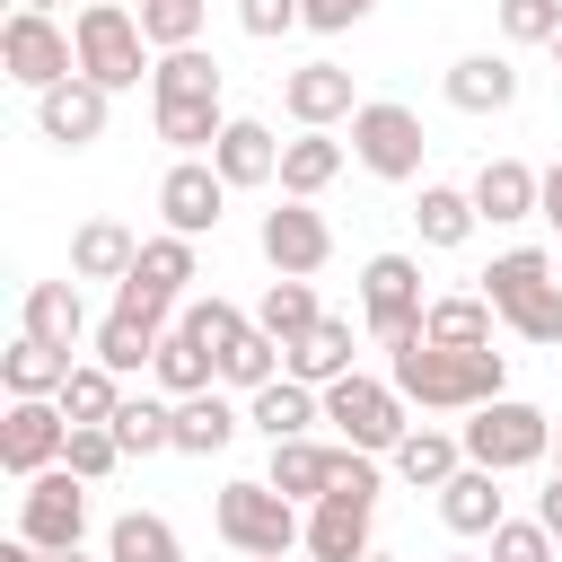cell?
Segmentation results:
<instances>
[{
    "instance_id": "d6986e66",
    "label": "cell",
    "mask_w": 562,
    "mask_h": 562,
    "mask_svg": "<svg viewBox=\"0 0 562 562\" xmlns=\"http://www.w3.org/2000/svg\"><path fill=\"white\" fill-rule=\"evenodd\" d=\"M448 105L457 114H509L518 105V70L501 53H465V61H448Z\"/></svg>"
},
{
    "instance_id": "60d3db41",
    "label": "cell",
    "mask_w": 562,
    "mask_h": 562,
    "mask_svg": "<svg viewBox=\"0 0 562 562\" xmlns=\"http://www.w3.org/2000/svg\"><path fill=\"white\" fill-rule=\"evenodd\" d=\"M79 483H105L114 465H123V439H114V422H88V430H70V457H61Z\"/></svg>"
},
{
    "instance_id": "7402d4cb",
    "label": "cell",
    "mask_w": 562,
    "mask_h": 562,
    "mask_svg": "<svg viewBox=\"0 0 562 562\" xmlns=\"http://www.w3.org/2000/svg\"><path fill=\"white\" fill-rule=\"evenodd\" d=\"M18 334H35V342L70 351V342L88 334V299H79V281H35V290H26V325H18Z\"/></svg>"
},
{
    "instance_id": "9a60e30c",
    "label": "cell",
    "mask_w": 562,
    "mask_h": 562,
    "mask_svg": "<svg viewBox=\"0 0 562 562\" xmlns=\"http://www.w3.org/2000/svg\"><path fill=\"white\" fill-rule=\"evenodd\" d=\"M105 105H114V97L79 70V79H61V88L35 97V132H44L53 149H88V140H105Z\"/></svg>"
},
{
    "instance_id": "681fc988",
    "label": "cell",
    "mask_w": 562,
    "mask_h": 562,
    "mask_svg": "<svg viewBox=\"0 0 562 562\" xmlns=\"http://www.w3.org/2000/svg\"><path fill=\"white\" fill-rule=\"evenodd\" d=\"M0 562H44V553H35L26 536H9V544H0Z\"/></svg>"
},
{
    "instance_id": "e0dca14e",
    "label": "cell",
    "mask_w": 562,
    "mask_h": 562,
    "mask_svg": "<svg viewBox=\"0 0 562 562\" xmlns=\"http://www.w3.org/2000/svg\"><path fill=\"white\" fill-rule=\"evenodd\" d=\"M386 465H395V483H413V492H448V483L465 474V439H457V430H422V422H413V430L395 439V457H386Z\"/></svg>"
},
{
    "instance_id": "ac0fdd59",
    "label": "cell",
    "mask_w": 562,
    "mask_h": 562,
    "mask_svg": "<svg viewBox=\"0 0 562 562\" xmlns=\"http://www.w3.org/2000/svg\"><path fill=\"white\" fill-rule=\"evenodd\" d=\"M211 167L228 176V193H237V184H272V176H281V140H272V123H255V114H228V132H220Z\"/></svg>"
},
{
    "instance_id": "277c9868",
    "label": "cell",
    "mask_w": 562,
    "mask_h": 562,
    "mask_svg": "<svg viewBox=\"0 0 562 562\" xmlns=\"http://www.w3.org/2000/svg\"><path fill=\"white\" fill-rule=\"evenodd\" d=\"M325 422L342 430V448H360V457H395V439L413 430V404L395 395V378H334L325 386Z\"/></svg>"
},
{
    "instance_id": "8992f818",
    "label": "cell",
    "mask_w": 562,
    "mask_h": 562,
    "mask_svg": "<svg viewBox=\"0 0 562 562\" xmlns=\"http://www.w3.org/2000/svg\"><path fill=\"white\" fill-rule=\"evenodd\" d=\"M457 439H465V465L518 474V465H544V457H553V413H536V404L501 395V404H483V413H474Z\"/></svg>"
},
{
    "instance_id": "3957f363",
    "label": "cell",
    "mask_w": 562,
    "mask_h": 562,
    "mask_svg": "<svg viewBox=\"0 0 562 562\" xmlns=\"http://www.w3.org/2000/svg\"><path fill=\"white\" fill-rule=\"evenodd\" d=\"M70 44H79V70L105 88V97H123V88H140L158 61H149V35H140V18L123 9V0H97V9H79L70 18Z\"/></svg>"
},
{
    "instance_id": "836d02e7",
    "label": "cell",
    "mask_w": 562,
    "mask_h": 562,
    "mask_svg": "<svg viewBox=\"0 0 562 562\" xmlns=\"http://www.w3.org/2000/svg\"><path fill=\"white\" fill-rule=\"evenodd\" d=\"M149 88H158V105H202V97H220V61H211L202 44H184V53H158Z\"/></svg>"
},
{
    "instance_id": "4dcf8cb0",
    "label": "cell",
    "mask_w": 562,
    "mask_h": 562,
    "mask_svg": "<svg viewBox=\"0 0 562 562\" xmlns=\"http://www.w3.org/2000/svg\"><path fill=\"white\" fill-rule=\"evenodd\" d=\"M422 342H439V351H492V299H430Z\"/></svg>"
},
{
    "instance_id": "6da1fadb",
    "label": "cell",
    "mask_w": 562,
    "mask_h": 562,
    "mask_svg": "<svg viewBox=\"0 0 562 562\" xmlns=\"http://www.w3.org/2000/svg\"><path fill=\"white\" fill-rule=\"evenodd\" d=\"M386 378H395V395H404V404H422V413H483V404H501V395H509V360H501V351H439V342H404V351H386Z\"/></svg>"
},
{
    "instance_id": "7bdbcfd3",
    "label": "cell",
    "mask_w": 562,
    "mask_h": 562,
    "mask_svg": "<svg viewBox=\"0 0 562 562\" xmlns=\"http://www.w3.org/2000/svg\"><path fill=\"white\" fill-rule=\"evenodd\" d=\"M501 35L553 53V35H562V0H501Z\"/></svg>"
},
{
    "instance_id": "f6af8a7d",
    "label": "cell",
    "mask_w": 562,
    "mask_h": 562,
    "mask_svg": "<svg viewBox=\"0 0 562 562\" xmlns=\"http://www.w3.org/2000/svg\"><path fill=\"white\" fill-rule=\"evenodd\" d=\"M237 26L272 44V35H290V26H307V0H237Z\"/></svg>"
},
{
    "instance_id": "f546056e",
    "label": "cell",
    "mask_w": 562,
    "mask_h": 562,
    "mask_svg": "<svg viewBox=\"0 0 562 562\" xmlns=\"http://www.w3.org/2000/svg\"><path fill=\"white\" fill-rule=\"evenodd\" d=\"M255 325H263V334H272V342L290 351V342H307V334L325 325V307H316V290H307V281H281V272H272V290H263Z\"/></svg>"
},
{
    "instance_id": "c3c4849f",
    "label": "cell",
    "mask_w": 562,
    "mask_h": 562,
    "mask_svg": "<svg viewBox=\"0 0 562 562\" xmlns=\"http://www.w3.org/2000/svg\"><path fill=\"white\" fill-rule=\"evenodd\" d=\"M536 220H553V228H562V158L544 167V202H536Z\"/></svg>"
},
{
    "instance_id": "ee69618b",
    "label": "cell",
    "mask_w": 562,
    "mask_h": 562,
    "mask_svg": "<svg viewBox=\"0 0 562 562\" xmlns=\"http://www.w3.org/2000/svg\"><path fill=\"white\" fill-rule=\"evenodd\" d=\"M492 562H553V527L544 518H501L492 527Z\"/></svg>"
},
{
    "instance_id": "e575fe53",
    "label": "cell",
    "mask_w": 562,
    "mask_h": 562,
    "mask_svg": "<svg viewBox=\"0 0 562 562\" xmlns=\"http://www.w3.org/2000/svg\"><path fill=\"white\" fill-rule=\"evenodd\" d=\"M474 193H457V184H422V202H413V228H422V246H465L474 237Z\"/></svg>"
},
{
    "instance_id": "bcb514c9",
    "label": "cell",
    "mask_w": 562,
    "mask_h": 562,
    "mask_svg": "<svg viewBox=\"0 0 562 562\" xmlns=\"http://www.w3.org/2000/svg\"><path fill=\"white\" fill-rule=\"evenodd\" d=\"M369 9H378V0H307V26H316V35H342V26H360Z\"/></svg>"
},
{
    "instance_id": "4316f807",
    "label": "cell",
    "mask_w": 562,
    "mask_h": 562,
    "mask_svg": "<svg viewBox=\"0 0 562 562\" xmlns=\"http://www.w3.org/2000/svg\"><path fill=\"white\" fill-rule=\"evenodd\" d=\"M439 518H448L457 536H492V527L509 518V509H501V474H492V465H465V474L439 492Z\"/></svg>"
},
{
    "instance_id": "6f0895ef",
    "label": "cell",
    "mask_w": 562,
    "mask_h": 562,
    "mask_svg": "<svg viewBox=\"0 0 562 562\" xmlns=\"http://www.w3.org/2000/svg\"><path fill=\"white\" fill-rule=\"evenodd\" d=\"M553 448H562V430H553Z\"/></svg>"
},
{
    "instance_id": "db71d44e",
    "label": "cell",
    "mask_w": 562,
    "mask_h": 562,
    "mask_svg": "<svg viewBox=\"0 0 562 562\" xmlns=\"http://www.w3.org/2000/svg\"><path fill=\"white\" fill-rule=\"evenodd\" d=\"M18 9H44V18H53V0H18Z\"/></svg>"
},
{
    "instance_id": "7dc6e473",
    "label": "cell",
    "mask_w": 562,
    "mask_h": 562,
    "mask_svg": "<svg viewBox=\"0 0 562 562\" xmlns=\"http://www.w3.org/2000/svg\"><path fill=\"white\" fill-rule=\"evenodd\" d=\"M536 518L553 527V544H562V465H553V483H544V501H536Z\"/></svg>"
},
{
    "instance_id": "11a10c76",
    "label": "cell",
    "mask_w": 562,
    "mask_h": 562,
    "mask_svg": "<svg viewBox=\"0 0 562 562\" xmlns=\"http://www.w3.org/2000/svg\"><path fill=\"white\" fill-rule=\"evenodd\" d=\"M369 562H395V553H369Z\"/></svg>"
},
{
    "instance_id": "816d5d0a",
    "label": "cell",
    "mask_w": 562,
    "mask_h": 562,
    "mask_svg": "<svg viewBox=\"0 0 562 562\" xmlns=\"http://www.w3.org/2000/svg\"><path fill=\"white\" fill-rule=\"evenodd\" d=\"M237 562H290V553H237Z\"/></svg>"
},
{
    "instance_id": "b9f144b4",
    "label": "cell",
    "mask_w": 562,
    "mask_h": 562,
    "mask_svg": "<svg viewBox=\"0 0 562 562\" xmlns=\"http://www.w3.org/2000/svg\"><path fill=\"white\" fill-rule=\"evenodd\" d=\"M176 325H184V334H202L211 351H228V342H237V334H246L255 316H237L228 299H184V307H176Z\"/></svg>"
},
{
    "instance_id": "5b68a950",
    "label": "cell",
    "mask_w": 562,
    "mask_h": 562,
    "mask_svg": "<svg viewBox=\"0 0 562 562\" xmlns=\"http://www.w3.org/2000/svg\"><path fill=\"white\" fill-rule=\"evenodd\" d=\"M211 518H220L228 553H299V544H307L299 501H290V492H272V483H220Z\"/></svg>"
},
{
    "instance_id": "d6a6232c",
    "label": "cell",
    "mask_w": 562,
    "mask_h": 562,
    "mask_svg": "<svg viewBox=\"0 0 562 562\" xmlns=\"http://www.w3.org/2000/svg\"><path fill=\"white\" fill-rule=\"evenodd\" d=\"M105 562H184V544H176V527L158 509H123L105 527Z\"/></svg>"
},
{
    "instance_id": "603a6c76",
    "label": "cell",
    "mask_w": 562,
    "mask_h": 562,
    "mask_svg": "<svg viewBox=\"0 0 562 562\" xmlns=\"http://www.w3.org/2000/svg\"><path fill=\"white\" fill-rule=\"evenodd\" d=\"M237 430H246V413H237V404H228L220 386H211V395H184V404H176V457H220V448H228Z\"/></svg>"
},
{
    "instance_id": "2e32d148",
    "label": "cell",
    "mask_w": 562,
    "mask_h": 562,
    "mask_svg": "<svg viewBox=\"0 0 562 562\" xmlns=\"http://www.w3.org/2000/svg\"><path fill=\"white\" fill-rule=\"evenodd\" d=\"M465 193H474V211H483L492 228H509V220H536V202H544V176H536V167H518V158H483Z\"/></svg>"
},
{
    "instance_id": "8d00e7d4",
    "label": "cell",
    "mask_w": 562,
    "mask_h": 562,
    "mask_svg": "<svg viewBox=\"0 0 562 562\" xmlns=\"http://www.w3.org/2000/svg\"><path fill=\"white\" fill-rule=\"evenodd\" d=\"M220 132H228L220 97H202V105H158V140H167L176 158H202V149H220Z\"/></svg>"
},
{
    "instance_id": "484cf974",
    "label": "cell",
    "mask_w": 562,
    "mask_h": 562,
    "mask_svg": "<svg viewBox=\"0 0 562 562\" xmlns=\"http://www.w3.org/2000/svg\"><path fill=\"white\" fill-rule=\"evenodd\" d=\"M158 386L184 404V395H211V378H220V351L202 342V334H184V325H167V342H158Z\"/></svg>"
},
{
    "instance_id": "7a4b0ae2",
    "label": "cell",
    "mask_w": 562,
    "mask_h": 562,
    "mask_svg": "<svg viewBox=\"0 0 562 562\" xmlns=\"http://www.w3.org/2000/svg\"><path fill=\"white\" fill-rule=\"evenodd\" d=\"M483 299H492V316H501L518 342H562V281H553V255H544V246L492 255Z\"/></svg>"
},
{
    "instance_id": "ba28073f",
    "label": "cell",
    "mask_w": 562,
    "mask_h": 562,
    "mask_svg": "<svg viewBox=\"0 0 562 562\" xmlns=\"http://www.w3.org/2000/svg\"><path fill=\"white\" fill-rule=\"evenodd\" d=\"M422 149H430V132H422V114H413V105H395V97H369V105L351 114V158H360L369 176H386V184H413V176H422Z\"/></svg>"
},
{
    "instance_id": "30bf717a",
    "label": "cell",
    "mask_w": 562,
    "mask_h": 562,
    "mask_svg": "<svg viewBox=\"0 0 562 562\" xmlns=\"http://www.w3.org/2000/svg\"><path fill=\"white\" fill-rule=\"evenodd\" d=\"M18 536H26L35 553H79V536H88V483H79L70 465L35 474V483L18 492Z\"/></svg>"
},
{
    "instance_id": "7c38bea8",
    "label": "cell",
    "mask_w": 562,
    "mask_h": 562,
    "mask_svg": "<svg viewBox=\"0 0 562 562\" xmlns=\"http://www.w3.org/2000/svg\"><path fill=\"white\" fill-rule=\"evenodd\" d=\"M158 211H167V228H176V237H211V228H220V211H228V176H220L211 158H176V167H167V184H158Z\"/></svg>"
},
{
    "instance_id": "f35d334b",
    "label": "cell",
    "mask_w": 562,
    "mask_h": 562,
    "mask_svg": "<svg viewBox=\"0 0 562 562\" xmlns=\"http://www.w3.org/2000/svg\"><path fill=\"white\" fill-rule=\"evenodd\" d=\"M132 281H149L158 299H184V281H193V237H140V263H132Z\"/></svg>"
},
{
    "instance_id": "8fae6325",
    "label": "cell",
    "mask_w": 562,
    "mask_h": 562,
    "mask_svg": "<svg viewBox=\"0 0 562 562\" xmlns=\"http://www.w3.org/2000/svg\"><path fill=\"white\" fill-rule=\"evenodd\" d=\"M61 457H70L61 404H53V395H9V413H0V465H9L18 483H35V474H53Z\"/></svg>"
},
{
    "instance_id": "4fadbf2b",
    "label": "cell",
    "mask_w": 562,
    "mask_h": 562,
    "mask_svg": "<svg viewBox=\"0 0 562 562\" xmlns=\"http://www.w3.org/2000/svg\"><path fill=\"white\" fill-rule=\"evenodd\" d=\"M325 255H334V228H325V211H307V202H281V211H263V263H272L281 281H307V272H325Z\"/></svg>"
},
{
    "instance_id": "9c48e42d",
    "label": "cell",
    "mask_w": 562,
    "mask_h": 562,
    "mask_svg": "<svg viewBox=\"0 0 562 562\" xmlns=\"http://www.w3.org/2000/svg\"><path fill=\"white\" fill-rule=\"evenodd\" d=\"M0 70L44 97V88L79 79V44H70V26H53L44 9H9V26H0Z\"/></svg>"
},
{
    "instance_id": "44dd1931",
    "label": "cell",
    "mask_w": 562,
    "mask_h": 562,
    "mask_svg": "<svg viewBox=\"0 0 562 562\" xmlns=\"http://www.w3.org/2000/svg\"><path fill=\"white\" fill-rule=\"evenodd\" d=\"M132 263H140V237H132L123 220H88V228L70 237V272H79V281H132Z\"/></svg>"
},
{
    "instance_id": "ab89813d",
    "label": "cell",
    "mask_w": 562,
    "mask_h": 562,
    "mask_svg": "<svg viewBox=\"0 0 562 562\" xmlns=\"http://www.w3.org/2000/svg\"><path fill=\"white\" fill-rule=\"evenodd\" d=\"M132 18H140V35H149V53H184V44H202V0H140Z\"/></svg>"
},
{
    "instance_id": "f1b7e54d",
    "label": "cell",
    "mask_w": 562,
    "mask_h": 562,
    "mask_svg": "<svg viewBox=\"0 0 562 562\" xmlns=\"http://www.w3.org/2000/svg\"><path fill=\"white\" fill-rule=\"evenodd\" d=\"M334 457H342V448H316V439H281L263 483H272V492H290V501H325V492H334Z\"/></svg>"
},
{
    "instance_id": "f907efd6",
    "label": "cell",
    "mask_w": 562,
    "mask_h": 562,
    "mask_svg": "<svg viewBox=\"0 0 562 562\" xmlns=\"http://www.w3.org/2000/svg\"><path fill=\"white\" fill-rule=\"evenodd\" d=\"M439 562H492V553H439Z\"/></svg>"
},
{
    "instance_id": "f5cc1de1",
    "label": "cell",
    "mask_w": 562,
    "mask_h": 562,
    "mask_svg": "<svg viewBox=\"0 0 562 562\" xmlns=\"http://www.w3.org/2000/svg\"><path fill=\"white\" fill-rule=\"evenodd\" d=\"M44 562H88V553H44Z\"/></svg>"
},
{
    "instance_id": "1f68e13d",
    "label": "cell",
    "mask_w": 562,
    "mask_h": 562,
    "mask_svg": "<svg viewBox=\"0 0 562 562\" xmlns=\"http://www.w3.org/2000/svg\"><path fill=\"white\" fill-rule=\"evenodd\" d=\"M79 360L70 351H53V342H35V334H18L9 351H0V378H9V395H61V378H70Z\"/></svg>"
},
{
    "instance_id": "83f0119b",
    "label": "cell",
    "mask_w": 562,
    "mask_h": 562,
    "mask_svg": "<svg viewBox=\"0 0 562 562\" xmlns=\"http://www.w3.org/2000/svg\"><path fill=\"white\" fill-rule=\"evenodd\" d=\"M53 404H61V422H70V430L114 422V413H123V378H114L105 360H79V369L61 378V395H53Z\"/></svg>"
},
{
    "instance_id": "5bb4252c",
    "label": "cell",
    "mask_w": 562,
    "mask_h": 562,
    "mask_svg": "<svg viewBox=\"0 0 562 562\" xmlns=\"http://www.w3.org/2000/svg\"><path fill=\"white\" fill-rule=\"evenodd\" d=\"M281 105H290V123H299V132H334V123H351V114H360V97H351V70H342V61H299V70L281 79Z\"/></svg>"
},
{
    "instance_id": "d590c367",
    "label": "cell",
    "mask_w": 562,
    "mask_h": 562,
    "mask_svg": "<svg viewBox=\"0 0 562 562\" xmlns=\"http://www.w3.org/2000/svg\"><path fill=\"white\" fill-rule=\"evenodd\" d=\"M281 369H290V351H281V342H272L263 325H246V334H237V342L220 351V378H228L237 395H255V386H272Z\"/></svg>"
},
{
    "instance_id": "d4e9b609",
    "label": "cell",
    "mask_w": 562,
    "mask_h": 562,
    "mask_svg": "<svg viewBox=\"0 0 562 562\" xmlns=\"http://www.w3.org/2000/svg\"><path fill=\"white\" fill-rule=\"evenodd\" d=\"M281 378H299V386H334V378H351V316H325L307 342H290V369Z\"/></svg>"
},
{
    "instance_id": "cb8c5ba5",
    "label": "cell",
    "mask_w": 562,
    "mask_h": 562,
    "mask_svg": "<svg viewBox=\"0 0 562 562\" xmlns=\"http://www.w3.org/2000/svg\"><path fill=\"white\" fill-rule=\"evenodd\" d=\"M334 176H342V140H334V132H299V140H281V193H290V202H316Z\"/></svg>"
},
{
    "instance_id": "9f6ffc18",
    "label": "cell",
    "mask_w": 562,
    "mask_h": 562,
    "mask_svg": "<svg viewBox=\"0 0 562 562\" xmlns=\"http://www.w3.org/2000/svg\"><path fill=\"white\" fill-rule=\"evenodd\" d=\"M553 61H562V35H553Z\"/></svg>"
},
{
    "instance_id": "680465c9",
    "label": "cell",
    "mask_w": 562,
    "mask_h": 562,
    "mask_svg": "<svg viewBox=\"0 0 562 562\" xmlns=\"http://www.w3.org/2000/svg\"><path fill=\"white\" fill-rule=\"evenodd\" d=\"M79 9H97V0H79Z\"/></svg>"
},
{
    "instance_id": "74e56055",
    "label": "cell",
    "mask_w": 562,
    "mask_h": 562,
    "mask_svg": "<svg viewBox=\"0 0 562 562\" xmlns=\"http://www.w3.org/2000/svg\"><path fill=\"white\" fill-rule=\"evenodd\" d=\"M114 439H123V457H158V448H176V404H158V395H123Z\"/></svg>"
},
{
    "instance_id": "52a82bcc",
    "label": "cell",
    "mask_w": 562,
    "mask_h": 562,
    "mask_svg": "<svg viewBox=\"0 0 562 562\" xmlns=\"http://www.w3.org/2000/svg\"><path fill=\"white\" fill-rule=\"evenodd\" d=\"M360 316H369V342H386V351L422 342V316H430L422 263H413V255H369V263H360Z\"/></svg>"
},
{
    "instance_id": "ffe728a7",
    "label": "cell",
    "mask_w": 562,
    "mask_h": 562,
    "mask_svg": "<svg viewBox=\"0 0 562 562\" xmlns=\"http://www.w3.org/2000/svg\"><path fill=\"white\" fill-rule=\"evenodd\" d=\"M246 422L281 448V439H307V422H325V395H316V386H299V378H272V386H255V395H246Z\"/></svg>"
}]
</instances>
